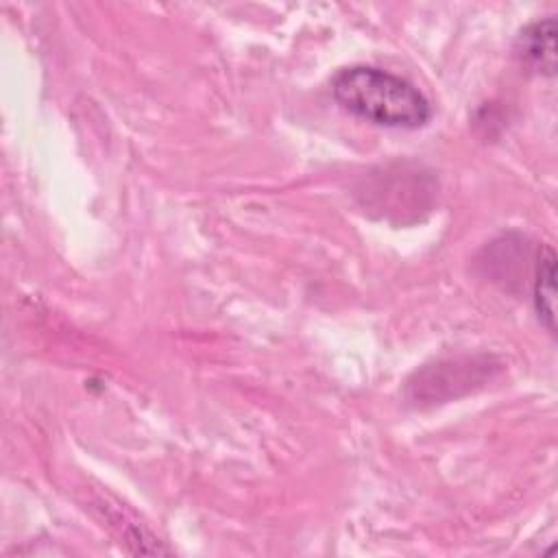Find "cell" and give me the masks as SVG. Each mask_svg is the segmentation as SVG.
Instances as JSON below:
<instances>
[{"label":"cell","mask_w":558,"mask_h":558,"mask_svg":"<svg viewBox=\"0 0 558 558\" xmlns=\"http://www.w3.org/2000/svg\"><path fill=\"white\" fill-rule=\"evenodd\" d=\"M532 299L538 320L549 333H556V255L549 246L538 253Z\"/></svg>","instance_id":"cell-3"},{"label":"cell","mask_w":558,"mask_h":558,"mask_svg":"<svg viewBox=\"0 0 558 558\" xmlns=\"http://www.w3.org/2000/svg\"><path fill=\"white\" fill-rule=\"evenodd\" d=\"M336 102L349 113L390 129H418L432 118V105L410 81L373 68L351 65L331 81Z\"/></svg>","instance_id":"cell-1"},{"label":"cell","mask_w":558,"mask_h":558,"mask_svg":"<svg viewBox=\"0 0 558 558\" xmlns=\"http://www.w3.org/2000/svg\"><path fill=\"white\" fill-rule=\"evenodd\" d=\"M519 57L538 74H556V20L545 17L527 24L517 41Z\"/></svg>","instance_id":"cell-2"}]
</instances>
